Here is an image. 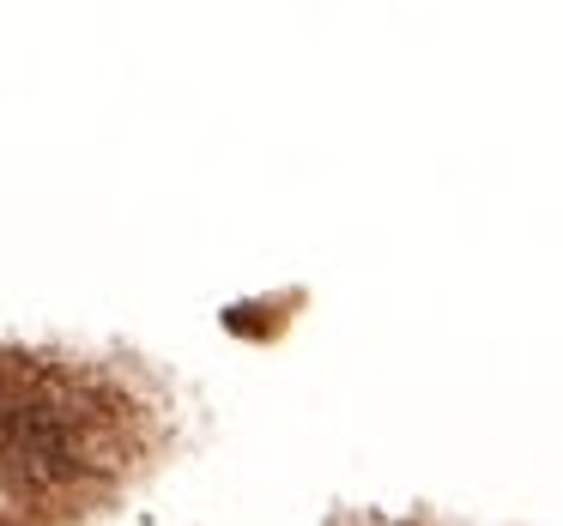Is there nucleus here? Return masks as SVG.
<instances>
[{"instance_id":"obj_1","label":"nucleus","mask_w":563,"mask_h":526,"mask_svg":"<svg viewBox=\"0 0 563 526\" xmlns=\"http://www.w3.org/2000/svg\"><path fill=\"white\" fill-rule=\"evenodd\" d=\"M0 490H7V466H0Z\"/></svg>"}]
</instances>
